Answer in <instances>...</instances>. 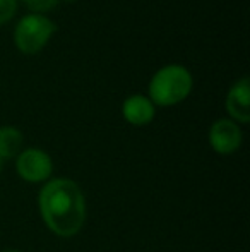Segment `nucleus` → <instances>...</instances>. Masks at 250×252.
I'll use <instances>...</instances> for the list:
<instances>
[{
    "label": "nucleus",
    "instance_id": "f8f14e48",
    "mask_svg": "<svg viewBox=\"0 0 250 252\" xmlns=\"http://www.w3.org/2000/svg\"><path fill=\"white\" fill-rule=\"evenodd\" d=\"M2 161H3V159H0V168H2Z\"/></svg>",
    "mask_w": 250,
    "mask_h": 252
},
{
    "label": "nucleus",
    "instance_id": "7ed1b4c3",
    "mask_svg": "<svg viewBox=\"0 0 250 252\" xmlns=\"http://www.w3.org/2000/svg\"><path fill=\"white\" fill-rule=\"evenodd\" d=\"M55 31V24L41 14L23 17L14 31V41L23 53H36L47 45Z\"/></svg>",
    "mask_w": 250,
    "mask_h": 252
},
{
    "label": "nucleus",
    "instance_id": "0eeeda50",
    "mask_svg": "<svg viewBox=\"0 0 250 252\" xmlns=\"http://www.w3.org/2000/svg\"><path fill=\"white\" fill-rule=\"evenodd\" d=\"M124 117L132 126H146L154 117V105L151 100L140 94L127 98L124 101Z\"/></svg>",
    "mask_w": 250,
    "mask_h": 252
},
{
    "label": "nucleus",
    "instance_id": "6e6552de",
    "mask_svg": "<svg viewBox=\"0 0 250 252\" xmlns=\"http://www.w3.org/2000/svg\"><path fill=\"white\" fill-rule=\"evenodd\" d=\"M23 134L14 127H0V159L12 158L21 151Z\"/></svg>",
    "mask_w": 250,
    "mask_h": 252
},
{
    "label": "nucleus",
    "instance_id": "20e7f679",
    "mask_svg": "<svg viewBox=\"0 0 250 252\" xmlns=\"http://www.w3.org/2000/svg\"><path fill=\"white\" fill-rule=\"evenodd\" d=\"M52 159L50 156L41 150H26L17 158V173L26 182H41L47 180L52 173Z\"/></svg>",
    "mask_w": 250,
    "mask_h": 252
},
{
    "label": "nucleus",
    "instance_id": "f257e3e1",
    "mask_svg": "<svg viewBox=\"0 0 250 252\" xmlns=\"http://www.w3.org/2000/svg\"><path fill=\"white\" fill-rule=\"evenodd\" d=\"M40 211L47 226L58 237H74L86 220L83 190L69 179H55L41 189Z\"/></svg>",
    "mask_w": 250,
    "mask_h": 252
},
{
    "label": "nucleus",
    "instance_id": "1a4fd4ad",
    "mask_svg": "<svg viewBox=\"0 0 250 252\" xmlns=\"http://www.w3.org/2000/svg\"><path fill=\"white\" fill-rule=\"evenodd\" d=\"M17 0H0V24L7 23L16 14Z\"/></svg>",
    "mask_w": 250,
    "mask_h": 252
},
{
    "label": "nucleus",
    "instance_id": "423d86ee",
    "mask_svg": "<svg viewBox=\"0 0 250 252\" xmlns=\"http://www.w3.org/2000/svg\"><path fill=\"white\" fill-rule=\"evenodd\" d=\"M226 108L233 119L238 122L247 124L250 120L249 106V77H242L238 83L233 84L226 98Z\"/></svg>",
    "mask_w": 250,
    "mask_h": 252
},
{
    "label": "nucleus",
    "instance_id": "9b49d317",
    "mask_svg": "<svg viewBox=\"0 0 250 252\" xmlns=\"http://www.w3.org/2000/svg\"><path fill=\"white\" fill-rule=\"evenodd\" d=\"M2 252H21V251H16V249H5V251H2Z\"/></svg>",
    "mask_w": 250,
    "mask_h": 252
},
{
    "label": "nucleus",
    "instance_id": "f03ea898",
    "mask_svg": "<svg viewBox=\"0 0 250 252\" xmlns=\"http://www.w3.org/2000/svg\"><path fill=\"white\" fill-rule=\"evenodd\" d=\"M192 90V76L182 65H167L153 76L149 83L151 100L156 105L170 106L187 98Z\"/></svg>",
    "mask_w": 250,
    "mask_h": 252
},
{
    "label": "nucleus",
    "instance_id": "9d476101",
    "mask_svg": "<svg viewBox=\"0 0 250 252\" xmlns=\"http://www.w3.org/2000/svg\"><path fill=\"white\" fill-rule=\"evenodd\" d=\"M31 10H38V12H43V10H52L58 3V0H23Z\"/></svg>",
    "mask_w": 250,
    "mask_h": 252
},
{
    "label": "nucleus",
    "instance_id": "39448f33",
    "mask_svg": "<svg viewBox=\"0 0 250 252\" xmlns=\"http://www.w3.org/2000/svg\"><path fill=\"white\" fill-rule=\"evenodd\" d=\"M209 143L220 155H230L242 144V130L235 122L226 119L216 120L209 130Z\"/></svg>",
    "mask_w": 250,
    "mask_h": 252
}]
</instances>
